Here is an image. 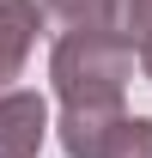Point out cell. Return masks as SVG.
Returning <instances> with one entry per match:
<instances>
[{
    "label": "cell",
    "mask_w": 152,
    "mask_h": 158,
    "mask_svg": "<svg viewBox=\"0 0 152 158\" xmlns=\"http://www.w3.org/2000/svg\"><path fill=\"white\" fill-rule=\"evenodd\" d=\"M49 79L61 91V110L79 103H122V85L134 79V49L110 31H67L55 37Z\"/></svg>",
    "instance_id": "1"
},
{
    "label": "cell",
    "mask_w": 152,
    "mask_h": 158,
    "mask_svg": "<svg viewBox=\"0 0 152 158\" xmlns=\"http://www.w3.org/2000/svg\"><path fill=\"white\" fill-rule=\"evenodd\" d=\"M49 134V103L37 91H6L0 98V158H37Z\"/></svg>",
    "instance_id": "2"
},
{
    "label": "cell",
    "mask_w": 152,
    "mask_h": 158,
    "mask_svg": "<svg viewBox=\"0 0 152 158\" xmlns=\"http://www.w3.org/2000/svg\"><path fill=\"white\" fill-rule=\"evenodd\" d=\"M37 0H0V98H6V85L24 73V61H31V43H37Z\"/></svg>",
    "instance_id": "3"
},
{
    "label": "cell",
    "mask_w": 152,
    "mask_h": 158,
    "mask_svg": "<svg viewBox=\"0 0 152 158\" xmlns=\"http://www.w3.org/2000/svg\"><path fill=\"white\" fill-rule=\"evenodd\" d=\"M122 122V103H79V110H61V152L67 158H97L103 140L116 134Z\"/></svg>",
    "instance_id": "4"
},
{
    "label": "cell",
    "mask_w": 152,
    "mask_h": 158,
    "mask_svg": "<svg viewBox=\"0 0 152 158\" xmlns=\"http://www.w3.org/2000/svg\"><path fill=\"white\" fill-rule=\"evenodd\" d=\"M37 12L55 37H67V31H110V37H122V0H43Z\"/></svg>",
    "instance_id": "5"
},
{
    "label": "cell",
    "mask_w": 152,
    "mask_h": 158,
    "mask_svg": "<svg viewBox=\"0 0 152 158\" xmlns=\"http://www.w3.org/2000/svg\"><path fill=\"white\" fill-rule=\"evenodd\" d=\"M122 43L134 49L140 73L152 79V0H122Z\"/></svg>",
    "instance_id": "6"
},
{
    "label": "cell",
    "mask_w": 152,
    "mask_h": 158,
    "mask_svg": "<svg viewBox=\"0 0 152 158\" xmlns=\"http://www.w3.org/2000/svg\"><path fill=\"white\" fill-rule=\"evenodd\" d=\"M97 158H152V122L146 116H122Z\"/></svg>",
    "instance_id": "7"
}]
</instances>
